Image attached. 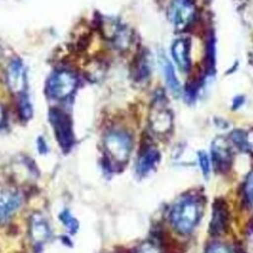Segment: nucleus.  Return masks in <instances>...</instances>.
Masks as SVG:
<instances>
[{
    "label": "nucleus",
    "instance_id": "obj_1",
    "mask_svg": "<svg viewBox=\"0 0 253 253\" xmlns=\"http://www.w3.org/2000/svg\"><path fill=\"white\" fill-rule=\"evenodd\" d=\"M202 214V204L196 197L179 198L170 211V221L177 232L189 235L197 225Z\"/></svg>",
    "mask_w": 253,
    "mask_h": 253
},
{
    "label": "nucleus",
    "instance_id": "obj_2",
    "mask_svg": "<svg viewBox=\"0 0 253 253\" xmlns=\"http://www.w3.org/2000/svg\"><path fill=\"white\" fill-rule=\"evenodd\" d=\"M103 148L110 162L116 166H125L130 157L132 138L129 132L122 129H112L104 135Z\"/></svg>",
    "mask_w": 253,
    "mask_h": 253
},
{
    "label": "nucleus",
    "instance_id": "obj_3",
    "mask_svg": "<svg viewBox=\"0 0 253 253\" xmlns=\"http://www.w3.org/2000/svg\"><path fill=\"white\" fill-rule=\"evenodd\" d=\"M79 79L75 73L67 69H60L53 73L46 82L45 91L49 99L62 101L68 99L77 90Z\"/></svg>",
    "mask_w": 253,
    "mask_h": 253
},
{
    "label": "nucleus",
    "instance_id": "obj_4",
    "mask_svg": "<svg viewBox=\"0 0 253 253\" xmlns=\"http://www.w3.org/2000/svg\"><path fill=\"white\" fill-rule=\"evenodd\" d=\"M198 9L195 0H171L168 7V19L179 32L189 30L197 20Z\"/></svg>",
    "mask_w": 253,
    "mask_h": 253
},
{
    "label": "nucleus",
    "instance_id": "obj_5",
    "mask_svg": "<svg viewBox=\"0 0 253 253\" xmlns=\"http://www.w3.org/2000/svg\"><path fill=\"white\" fill-rule=\"evenodd\" d=\"M49 122L59 145L62 151L67 153L72 149L75 141L71 118L61 109L54 108L49 112Z\"/></svg>",
    "mask_w": 253,
    "mask_h": 253
},
{
    "label": "nucleus",
    "instance_id": "obj_6",
    "mask_svg": "<svg viewBox=\"0 0 253 253\" xmlns=\"http://www.w3.org/2000/svg\"><path fill=\"white\" fill-rule=\"evenodd\" d=\"M149 125L151 130L157 135H167L171 131L173 125L172 114L162 96H158L154 101L149 114Z\"/></svg>",
    "mask_w": 253,
    "mask_h": 253
},
{
    "label": "nucleus",
    "instance_id": "obj_7",
    "mask_svg": "<svg viewBox=\"0 0 253 253\" xmlns=\"http://www.w3.org/2000/svg\"><path fill=\"white\" fill-rule=\"evenodd\" d=\"M23 204V196L14 189H0V224H5L13 217Z\"/></svg>",
    "mask_w": 253,
    "mask_h": 253
},
{
    "label": "nucleus",
    "instance_id": "obj_8",
    "mask_svg": "<svg viewBox=\"0 0 253 253\" xmlns=\"http://www.w3.org/2000/svg\"><path fill=\"white\" fill-rule=\"evenodd\" d=\"M30 238L36 249H41L50 238V227L43 214L34 212L30 218Z\"/></svg>",
    "mask_w": 253,
    "mask_h": 253
},
{
    "label": "nucleus",
    "instance_id": "obj_9",
    "mask_svg": "<svg viewBox=\"0 0 253 253\" xmlns=\"http://www.w3.org/2000/svg\"><path fill=\"white\" fill-rule=\"evenodd\" d=\"M211 160L218 171H226L232 163V151L226 138L217 137L211 145Z\"/></svg>",
    "mask_w": 253,
    "mask_h": 253
},
{
    "label": "nucleus",
    "instance_id": "obj_10",
    "mask_svg": "<svg viewBox=\"0 0 253 253\" xmlns=\"http://www.w3.org/2000/svg\"><path fill=\"white\" fill-rule=\"evenodd\" d=\"M6 81L9 90L14 94H24L26 89V72L20 59H13L6 71Z\"/></svg>",
    "mask_w": 253,
    "mask_h": 253
},
{
    "label": "nucleus",
    "instance_id": "obj_11",
    "mask_svg": "<svg viewBox=\"0 0 253 253\" xmlns=\"http://www.w3.org/2000/svg\"><path fill=\"white\" fill-rule=\"evenodd\" d=\"M171 55L177 67L183 73H188L191 68V55H190V40L188 38H178L172 42Z\"/></svg>",
    "mask_w": 253,
    "mask_h": 253
},
{
    "label": "nucleus",
    "instance_id": "obj_12",
    "mask_svg": "<svg viewBox=\"0 0 253 253\" xmlns=\"http://www.w3.org/2000/svg\"><path fill=\"white\" fill-rule=\"evenodd\" d=\"M161 161V154L155 147L144 148L141 151L140 156L137 158V162H136V172L138 176L144 177L155 170V168L158 166Z\"/></svg>",
    "mask_w": 253,
    "mask_h": 253
},
{
    "label": "nucleus",
    "instance_id": "obj_13",
    "mask_svg": "<svg viewBox=\"0 0 253 253\" xmlns=\"http://www.w3.org/2000/svg\"><path fill=\"white\" fill-rule=\"evenodd\" d=\"M158 61H160L161 69H162L163 72L168 88H169L170 91H171L175 96H179L182 93V87L181 84H179V80L176 77L175 68H173L172 63L169 61V59H168L163 53L158 56Z\"/></svg>",
    "mask_w": 253,
    "mask_h": 253
},
{
    "label": "nucleus",
    "instance_id": "obj_14",
    "mask_svg": "<svg viewBox=\"0 0 253 253\" xmlns=\"http://www.w3.org/2000/svg\"><path fill=\"white\" fill-rule=\"evenodd\" d=\"M227 224V211L225 205L221 201H216L213 205L212 219L210 224V233L212 236H218L221 232H224L226 229Z\"/></svg>",
    "mask_w": 253,
    "mask_h": 253
},
{
    "label": "nucleus",
    "instance_id": "obj_15",
    "mask_svg": "<svg viewBox=\"0 0 253 253\" xmlns=\"http://www.w3.org/2000/svg\"><path fill=\"white\" fill-rule=\"evenodd\" d=\"M150 56L147 50L140 53L132 63V77L136 81L141 82L147 80L150 77Z\"/></svg>",
    "mask_w": 253,
    "mask_h": 253
},
{
    "label": "nucleus",
    "instance_id": "obj_16",
    "mask_svg": "<svg viewBox=\"0 0 253 253\" xmlns=\"http://www.w3.org/2000/svg\"><path fill=\"white\" fill-rule=\"evenodd\" d=\"M18 108H19V114H20V118L23 119L24 121H27V120H30L32 118L33 109H32L30 99H28V96L25 93L19 95Z\"/></svg>",
    "mask_w": 253,
    "mask_h": 253
},
{
    "label": "nucleus",
    "instance_id": "obj_17",
    "mask_svg": "<svg viewBox=\"0 0 253 253\" xmlns=\"http://www.w3.org/2000/svg\"><path fill=\"white\" fill-rule=\"evenodd\" d=\"M59 218L69 232L71 233L77 232L79 229V221L73 217V214L69 212V210H63L62 212L59 214Z\"/></svg>",
    "mask_w": 253,
    "mask_h": 253
},
{
    "label": "nucleus",
    "instance_id": "obj_18",
    "mask_svg": "<svg viewBox=\"0 0 253 253\" xmlns=\"http://www.w3.org/2000/svg\"><path fill=\"white\" fill-rule=\"evenodd\" d=\"M197 157H198V163H199V167H201L202 172H203L205 178L208 179L209 175H210V169H211L210 157H209V155L205 153V151H199L197 154Z\"/></svg>",
    "mask_w": 253,
    "mask_h": 253
},
{
    "label": "nucleus",
    "instance_id": "obj_19",
    "mask_svg": "<svg viewBox=\"0 0 253 253\" xmlns=\"http://www.w3.org/2000/svg\"><path fill=\"white\" fill-rule=\"evenodd\" d=\"M132 253H161V250L153 242H144Z\"/></svg>",
    "mask_w": 253,
    "mask_h": 253
},
{
    "label": "nucleus",
    "instance_id": "obj_20",
    "mask_svg": "<svg viewBox=\"0 0 253 253\" xmlns=\"http://www.w3.org/2000/svg\"><path fill=\"white\" fill-rule=\"evenodd\" d=\"M205 253H231L227 246L219 244V243H213L210 244L205 250Z\"/></svg>",
    "mask_w": 253,
    "mask_h": 253
},
{
    "label": "nucleus",
    "instance_id": "obj_21",
    "mask_svg": "<svg viewBox=\"0 0 253 253\" xmlns=\"http://www.w3.org/2000/svg\"><path fill=\"white\" fill-rule=\"evenodd\" d=\"M245 195L249 201H253V172L248 177V179H246Z\"/></svg>",
    "mask_w": 253,
    "mask_h": 253
},
{
    "label": "nucleus",
    "instance_id": "obj_22",
    "mask_svg": "<svg viewBox=\"0 0 253 253\" xmlns=\"http://www.w3.org/2000/svg\"><path fill=\"white\" fill-rule=\"evenodd\" d=\"M245 150L253 155V129L245 132Z\"/></svg>",
    "mask_w": 253,
    "mask_h": 253
},
{
    "label": "nucleus",
    "instance_id": "obj_23",
    "mask_svg": "<svg viewBox=\"0 0 253 253\" xmlns=\"http://www.w3.org/2000/svg\"><path fill=\"white\" fill-rule=\"evenodd\" d=\"M38 149L41 154H45L47 151V144H46V141L43 140L42 137H40L39 140H38Z\"/></svg>",
    "mask_w": 253,
    "mask_h": 253
},
{
    "label": "nucleus",
    "instance_id": "obj_24",
    "mask_svg": "<svg viewBox=\"0 0 253 253\" xmlns=\"http://www.w3.org/2000/svg\"><path fill=\"white\" fill-rule=\"evenodd\" d=\"M244 97L243 96H237L233 99V109H238L239 107H242V104L244 103Z\"/></svg>",
    "mask_w": 253,
    "mask_h": 253
},
{
    "label": "nucleus",
    "instance_id": "obj_25",
    "mask_svg": "<svg viewBox=\"0 0 253 253\" xmlns=\"http://www.w3.org/2000/svg\"><path fill=\"white\" fill-rule=\"evenodd\" d=\"M5 118H6V116H5V109L2 108L1 106H0V126L4 125Z\"/></svg>",
    "mask_w": 253,
    "mask_h": 253
},
{
    "label": "nucleus",
    "instance_id": "obj_26",
    "mask_svg": "<svg viewBox=\"0 0 253 253\" xmlns=\"http://www.w3.org/2000/svg\"><path fill=\"white\" fill-rule=\"evenodd\" d=\"M209 1H210V0H209Z\"/></svg>",
    "mask_w": 253,
    "mask_h": 253
}]
</instances>
